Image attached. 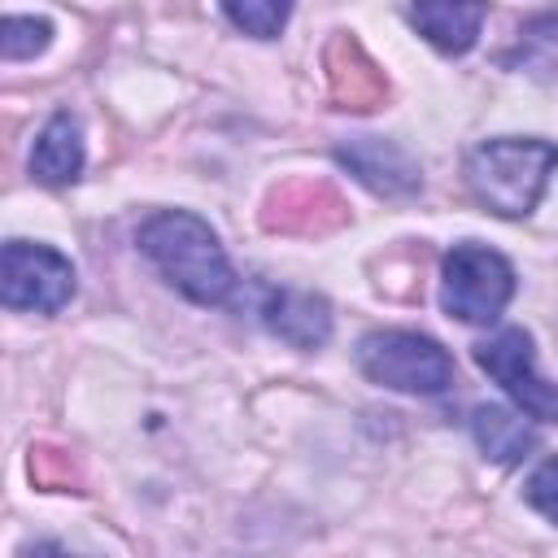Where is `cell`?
I'll use <instances>...</instances> for the list:
<instances>
[{"instance_id":"cell-1","label":"cell","mask_w":558,"mask_h":558,"mask_svg":"<svg viewBox=\"0 0 558 558\" xmlns=\"http://www.w3.org/2000/svg\"><path fill=\"white\" fill-rule=\"evenodd\" d=\"M140 253L196 305H222L235 288L231 262L209 231L187 209H161L140 227Z\"/></svg>"},{"instance_id":"cell-2","label":"cell","mask_w":558,"mask_h":558,"mask_svg":"<svg viewBox=\"0 0 558 558\" xmlns=\"http://www.w3.org/2000/svg\"><path fill=\"white\" fill-rule=\"evenodd\" d=\"M554 166H558V148L549 140L501 135V140H488V144L471 148L466 183H471L475 201L488 205L493 214L523 218V214L536 209Z\"/></svg>"},{"instance_id":"cell-3","label":"cell","mask_w":558,"mask_h":558,"mask_svg":"<svg viewBox=\"0 0 558 558\" xmlns=\"http://www.w3.org/2000/svg\"><path fill=\"white\" fill-rule=\"evenodd\" d=\"M357 366L366 379L397 388V392H423L436 397L453 384L449 353L418 331H371L357 344Z\"/></svg>"},{"instance_id":"cell-4","label":"cell","mask_w":558,"mask_h":558,"mask_svg":"<svg viewBox=\"0 0 558 558\" xmlns=\"http://www.w3.org/2000/svg\"><path fill=\"white\" fill-rule=\"evenodd\" d=\"M514 296V270L501 253L484 244H453L440 270V305L462 323H497Z\"/></svg>"},{"instance_id":"cell-5","label":"cell","mask_w":558,"mask_h":558,"mask_svg":"<svg viewBox=\"0 0 558 558\" xmlns=\"http://www.w3.org/2000/svg\"><path fill=\"white\" fill-rule=\"evenodd\" d=\"M475 362L510 392V401L536 418V423H558V384H549L536 371L532 336L523 327H501L484 344H475Z\"/></svg>"},{"instance_id":"cell-6","label":"cell","mask_w":558,"mask_h":558,"mask_svg":"<svg viewBox=\"0 0 558 558\" xmlns=\"http://www.w3.org/2000/svg\"><path fill=\"white\" fill-rule=\"evenodd\" d=\"M0 292L9 310H35V314H57L74 296V266L48 248V244H26L9 240L4 244V270H0Z\"/></svg>"},{"instance_id":"cell-7","label":"cell","mask_w":558,"mask_h":558,"mask_svg":"<svg viewBox=\"0 0 558 558\" xmlns=\"http://www.w3.org/2000/svg\"><path fill=\"white\" fill-rule=\"evenodd\" d=\"M262 222L288 235H323L344 222V201L323 179H288L270 192Z\"/></svg>"},{"instance_id":"cell-8","label":"cell","mask_w":558,"mask_h":558,"mask_svg":"<svg viewBox=\"0 0 558 558\" xmlns=\"http://www.w3.org/2000/svg\"><path fill=\"white\" fill-rule=\"evenodd\" d=\"M257 314H262L266 331H275L292 349H318L331 336L327 301L314 292H301V288H266Z\"/></svg>"},{"instance_id":"cell-9","label":"cell","mask_w":558,"mask_h":558,"mask_svg":"<svg viewBox=\"0 0 558 558\" xmlns=\"http://www.w3.org/2000/svg\"><path fill=\"white\" fill-rule=\"evenodd\" d=\"M336 161L349 166L371 192L379 196H405L418 187V166L405 148H397L392 140H375V135H357L349 144L336 148Z\"/></svg>"},{"instance_id":"cell-10","label":"cell","mask_w":558,"mask_h":558,"mask_svg":"<svg viewBox=\"0 0 558 558\" xmlns=\"http://www.w3.org/2000/svg\"><path fill=\"white\" fill-rule=\"evenodd\" d=\"M327 83H331V100L340 105V109H375L379 100H384V92H388V83H384V74H379V65L357 48V39H349V35H336L331 44H327Z\"/></svg>"},{"instance_id":"cell-11","label":"cell","mask_w":558,"mask_h":558,"mask_svg":"<svg viewBox=\"0 0 558 558\" xmlns=\"http://www.w3.org/2000/svg\"><path fill=\"white\" fill-rule=\"evenodd\" d=\"M484 13H488L484 0H414L410 4V17H414L418 35L427 44H436L440 52H453V57L466 52L480 39Z\"/></svg>"},{"instance_id":"cell-12","label":"cell","mask_w":558,"mask_h":558,"mask_svg":"<svg viewBox=\"0 0 558 558\" xmlns=\"http://www.w3.org/2000/svg\"><path fill=\"white\" fill-rule=\"evenodd\" d=\"M78 170H83V131L70 113H57L48 118V126L31 148V174L39 183H74Z\"/></svg>"},{"instance_id":"cell-13","label":"cell","mask_w":558,"mask_h":558,"mask_svg":"<svg viewBox=\"0 0 558 558\" xmlns=\"http://www.w3.org/2000/svg\"><path fill=\"white\" fill-rule=\"evenodd\" d=\"M471 432H475V445H480L493 462H501V466H514V462H523V458L536 449V432H532V423L523 418V410L514 414V410H506V405H480V410L471 414Z\"/></svg>"},{"instance_id":"cell-14","label":"cell","mask_w":558,"mask_h":558,"mask_svg":"<svg viewBox=\"0 0 558 558\" xmlns=\"http://www.w3.org/2000/svg\"><path fill=\"white\" fill-rule=\"evenodd\" d=\"M222 13L235 31L253 39H275L292 13V0H222Z\"/></svg>"},{"instance_id":"cell-15","label":"cell","mask_w":558,"mask_h":558,"mask_svg":"<svg viewBox=\"0 0 558 558\" xmlns=\"http://www.w3.org/2000/svg\"><path fill=\"white\" fill-rule=\"evenodd\" d=\"M510 61H519V65H527V70H554V65H558V13L532 17V22L519 31V48H514Z\"/></svg>"},{"instance_id":"cell-16","label":"cell","mask_w":558,"mask_h":558,"mask_svg":"<svg viewBox=\"0 0 558 558\" xmlns=\"http://www.w3.org/2000/svg\"><path fill=\"white\" fill-rule=\"evenodd\" d=\"M48 39H52V26L44 17H4L0 52H4V61H26V57L44 52Z\"/></svg>"},{"instance_id":"cell-17","label":"cell","mask_w":558,"mask_h":558,"mask_svg":"<svg viewBox=\"0 0 558 558\" xmlns=\"http://www.w3.org/2000/svg\"><path fill=\"white\" fill-rule=\"evenodd\" d=\"M31 480H35L39 488H70L78 475H74L70 453L39 445V449H31Z\"/></svg>"},{"instance_id":"cell-18","label":"cell","mask_w":558,"mask_h":558,"mask_svg":"<svg viewBox=\"0 0 558 558\" xmlns=\"http://www.w3.org/2000/svg\"><path fill=\"white\" fill-rule=\"evenodd\" d=\"M523 497H527L532 510H541L549 523H558V458H549V462H541V466L532 471Z\"/></svg>"}]
</instances>
